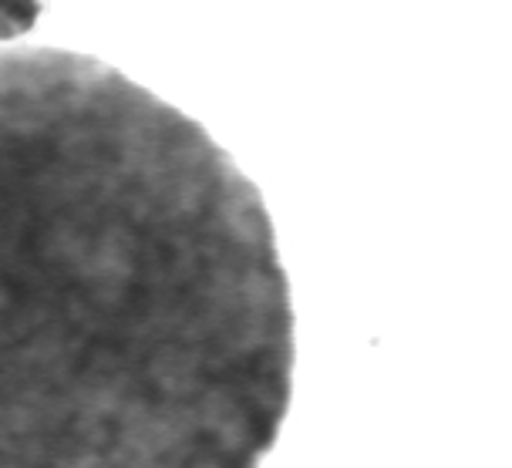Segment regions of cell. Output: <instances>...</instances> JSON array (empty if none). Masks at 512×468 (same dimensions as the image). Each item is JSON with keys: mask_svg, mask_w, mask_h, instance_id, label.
<instances>
[{"mask_svg": "<svg viewBox=\"0 0 512 468\" xmlns=\"http://www.w3.org/2000/svg\"><path fill=\"white\" fill-rule=\"evenodd\" d=\"M260 189L78 51H0V468H260L294 398Z\"/></svg>", "mask_w": 512, "mask_h": 468, "instance_id": "obj_1", "label": "cell"}, {"mask_svg": "<svg viewBox=\"0 0 512 468\" xmlns=\"http://www.w3.org/2000/svg\"><path fill=\"white\" fill-rule=\"evenodd\" d=\"M41 0H0V41H14L41 21Z\"/></svg>", "mask_w": 512, "mask_h": 468, "instance_id": "obj_2", "label": "cell"}]
</instances>
